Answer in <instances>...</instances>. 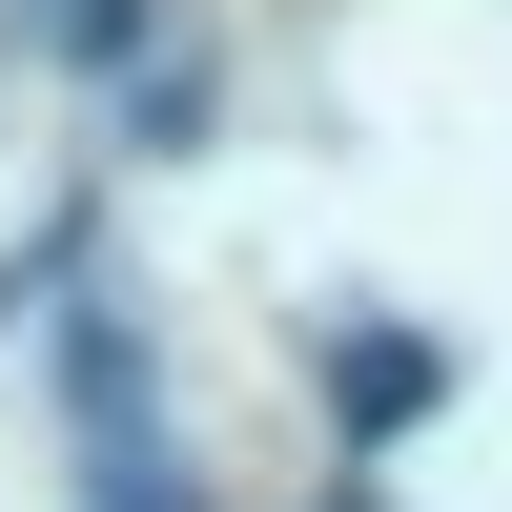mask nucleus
<instances>
[{"instance_id":"nucleus-2","label":"nucleus","mask_w":512,"mask_h":512,"mask_svg":"<svg viewBox=\"0 0 512 512\" xmlns=\"http://www.w3.org/2000/svg\"><path fill=\"white\" fill-rule=\"evenodd\" d=\"M328 410H349V431H410V410H431V349H410V328H328Z\"/></svg>"},{"instance_id":"nucleus-1","label":"nucleus","mask_w":512,"mask_h":512,"mask_svg":"<svg viewBox=\"0 0 512 512\" xmlns=\"http://www.w3.org/2000/svg\"><path fill=\"white\" fill-rule=\"evenodd\" d=\"M62 390H82V451H103V512H185L164 451H144V390H123V328H103V308L62 328Z\"/></svg>"}]
</instances>
